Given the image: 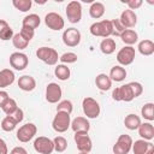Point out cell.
I'll return each instance as SVG.
<instances>
[{"mask_svg":"<svg viewBox=\"0 0 154 154\" xmlns=\"http://www.w3.org/2000/svg\"><path fill=\"white\" fill-rule=\"evenodd\" d=\"M141 116L148 122H153L154 120V103L153 102L144 103L141 108Z\"/></svg>","mask_w":154,"mask_h":154,"instance_id":"obj_32","label":"cell"},{"mask_svg":"<svg viewBox=\"0 0 154 154\" xmlns=\"http://www.w3.org/2000/svg\"><path fill=\"white\" fill-rule=\"evenodd\" d=\"M89 31L93 36L96 37H103L107 38L111 35H113V25H112V20L109 19H103L100 22H95L90 25Z\"/></svg>","mask_w":154,"mask_h":154,"instance_id":"obj_1","label":"cell"},{"mask_svg":"<svg viewBox=\"0 0 154 154\" xmlns=\"http://www.w3.org/2000/svg\"><path fill=\"white\" fill-rule=\"evenodd\" d=\"M77 59H78V57H77V54L73 53V52H67V53H64L63 55L59 57V60H60L64 65H66V64H73V63L77 61Z\"/></svg>","mask_w":154,"mask_h":154,"instance_id":"obj_39","label":"cell"},{"mask_svg":"<svg viewBox=\"0 0 154 154\" xmlns=\"http://www.w3.org/2000/svg\"><path fill=\"white\" fill-rule=\"evenodd\" d=\"M10 154H28V152L24 147H14V148H12Z\"/></svg>","mask_w":154,"mask_h":154,"instance_id":"obj_46","label":"cell"},{"mask_svg":"<svg viewBox=\"0 0 154 154\" xmlns=\"http://www.w3.org/2000/svg\"><path fill=\"white\" fill-rule=\"evenodd\" d=\"M12 5L20 12H28L32 6V1L31 0H12Z\"/></svg>","mask_w":154,"mask_h":154,"instance_id":"obj_35","label":"cell"},{"mask_svg":"<svg viewBox=\"0 0 154 154\" xmlns=\"http://www.w3.org/2000/svg\"><path fill=\"white\" fill-rule=\"evenodd\" d=\"M41 23V18L38 14L36 13H30L28 16H25L23 18V22H22V26H28V28H31V29H36Z\"/></svg>","mask_w":154,"mask_h":154,"instance_id":"obj_27","label":"cell"},{"mask_svg":"<svg viewBox=\"0 0 154 154\" xmlns=\"http://www.w3.org/2000/svg\"><path fill=\"white\" fill-rule=\"evenodd\" d=\"M103 13H105V5L102 2L95 1V2H93L90 5V7H89V14H90L91 18L99 19V18H101L103 16Z\"/></svg>","mask_w":154,"mask_h":154,"instance_id":"obj_29","label":"cell"},{"mask_svg":"<svg viewBox=\"0 0 154 154\" xmlns=\"http://www.w3.org/2000/svg\"><path fill=\"white\" fill-rule=\"evenodd\" d=\"M17 83H18L19 89H22L23 91H32L36 88L35 78L32 76H29V75H24V76L19 77Z\"/></svg>","mask_w":154,"mask_h":154,"instance_id":"obj_20","label":"cell"},{"mask_svg":"<svg viewBox=\"0 0 154 154\" xmlns=\"http://www.w3.org/2000/svg\"><path fill=\"white\" fill-rule=\"evenodd\" d=\"M1 109L4 111V113L6 114V116H13V113L18 109V105H17V101L14 100V99H12V97H10L6 102H5V105L1 107Z\"/></svg>","mask_w":154,"mask_h":154,"instance_id":"obj_34","label":"cell"},{"mask_svg":"<svg viewBox=\"0 0 154 154\" xmlns=\"http://www.w3.org/2000/svg\"><path fill=\"white\" fill-rule=\"evenodd\" d=\"M82 108H83L84 114L89 119H95V118H97L100 116V111H101L100 109V105L95 99H93L90 96H87V97L83 99Z\"/></svg>","mask_w":154,"mask_h":154,"instance_id":"obj_4","label":"cell"},{"mask_svg":"<svg viewBox=\"0 0 154 154\" xmlns=\"http://www.w3.org/2000/svg\"><path fill=\"white\" fill-rule=\"evenodd\" d=\"M53 143H54V150L58 152V153H63L67 148V141L63 136H57L53 140Z\"/></svg>","mask_w":154,"mask_h":154,"instance_id":"obj_36","label":"cell"},{"mask_svg":"<svg viewBox=\"0 0 154 154\" xmlns=\"http://www.w3.org/2000/svg\"><path fill=\"white\" fill-rule=\"evenodd\" d=\"M131 149L134 154H154V144L150 141L142 138L132 142Z\"/></svg>","mask_w":154,"mask_h":154,"instance_id":"obj_16","label":"cell"},{"mask_svg":"<svg viewBox=\"0 0 154 154\" xmlns=\"http://www.w3.org/2000/svg\"><path fill=\"white\" fill-rule=\"evenodd\" d=\"M120 38L126 46H132L138 41V35L134 29H125L120 34Z\"/></svg>","mask_w":154,"mask_h":154,"instance_id":"obj_23","label":"cell"},{"mask_svg":"<svg viewBox=\"0 0 154 154\" xmlns=\"http://www.w3.org/2000/svg\"><path fill=\"white\" fill-rule=\"evenodd\" d=\"M128 84H129V87H130V89L132 91L134 97H137L143 93V87H142V84L140 82H130Z\"/></svg>","mask_w":154,"mask_h":154,"instance_id":"obj_41","label":"cell"},{"mask_svg":"<svg viewBox=\"0 0 154 154\" xmlns=\"http://www.w3.org/2000/svg\"><path fill=\"white\" fill-rule=\"evenodd\" d=\"M36 132H37L36 125H35L34 123H26V124L22 125V126L17 130L16 136H17V140H18L19 142L26 143V142H29L30 140H32V138L35 137Z\"/></svg>","mask_w":154,"mask_h":154,"instance_id":"obj_5","label":"cell"},{"mask_svg":"<svg viewBox=\"0 0 154 154\" xmlns=\"http://www.w3.org/2000/svg\"><path fill=\"white\" fill-rule=\"evenodd\" d=\"M79 154H89V153H81V152H79Z\"/></svg>","mask_w":154,"mask_h":154,"instance_id":"obj_48","label":"cell"},{"mask_svg":"<svg viewBox=\"0 0 154 154\" xmlns=\"http://www.w3.org/2000/svg\"><path fill=\"white\" fill-rule=\"evenodd\" d=\"M14 72L10 69H4L0 71V89L1 88H7L14 82Z\"/></svg>","mask_w":154,"mask_h":154,"instance_id":"obj_21","label":"cell"},{"mask_svg":"<svg viewBox=\"0 0 154 154\" xmlns=\"http://www.w3.org/2000/svg\"><path fill=\"white\" fill-rule=\"evenodd\" d=\"M70 128L75 132H79V131L88 132L90 129V123H89L88 118H85V117H76L73 120H71Z\"/></svg>","mask_w":154,"mask_h":154,"instance_id":"obj_18","label":"cell"},{"mask_svg":"<svg viewBox=\"0 0 154 154\" xmlns=\"http://www.w3.org/2000/svg\"><path fill=\"white\" fill-rule=\"evenodd\" d=\"M137 130H138V135L141 136L142 140L152 141L154 138V126L150 122L141 123V125L138 126Z\"/></svg>","mask_w":154,"mask_h":154,"instance_id":"obj_19","label":"cell"},{"mask_svg":"<svg viewBox=\"0 0 154 154\" xmlns=\"http://www.w3.org/2000/svg\"><path fill=\"white\" fill-rule=\"evenodd\" d=\"M18 125L17 120L13 118V116H6L2 122H1V129L6 132H10V131H13L16 129V126Z\"/></svg>","mask_w":154,"mask_h":154,"instance_id":"obj_33","label":"cell"},{"mask_svg":"<svg viewBox=\"0 0 154 154\" xmlns=\"http://www.w3.org/2000/svg\"><path fill=\"white\" fill-rule=\"evenodd\" d=\"M137 49L142 55L149 57L154 53V42L152 40H142L138 42Z\"/></svg>","mask_w":154,"mask_h":154,"instance_id":"obj_25","label":"cell"},{"mask_svg":"<svg viewBox=\"0 0 154 154\" xmlns=\"http://www.w3.org/2000/svg\"><path fill=\"white\" fill-rule=\"evenodd\" d=\"M36 57L41 61H43L45 64L51 65V66L57 65V63L59 60L58 52L54 48H51V47H40V48H37Z\"/></svg>","mask_w":154,"mask_h":154,"instance_id":"obj_2","label":"cell"},{"mask_svg":"<svg viewBox=\"0 0 154 154\" xmlns=\"http://www.w3.org/2000/svg\"><path fill=\"white\" fill-rule=\"evenodd\" d=\"M71 125V117L69 113L65 112H57L52 120V128L57 132H65Z\"/></svg>","mask_w":154,"mask_h":154,"instance_id":"obj_3","label":"cell"},{"mask_svg":"<svg viewBox=\"0 0 154 154\" xmlns=\"http://www.w3.org/2000/svg\"><path fill=\"white\" fill-rule=\"evenodd\" d=\"M119 20L125 29H131V28H135L137 24V14L135 13V11H131L128 8L122 12Z\"/></svg>","mask_w":154,"mask_h":154,"instance_id":"obj_17","label":"cell"},{"mask_svg":"<svg viewBox=\"0 0 154 154\" xmlns=\"http://www.w3.org/2000/svg\"><path fill=\"white\" fill-rule=\"evenodd\" d=\"M82 38L81 31L76 28H67L63 32V42L67 47H76L79 45Z\"/></svg>","mask_w":154,"mask_h":154,"instance_id":"obj_11","label":"cell"},{"mask_svg":"<svg viewBox=\"0 0 154 154\" xmlns=\"http://www.w3.org/2000/svg\"><path fill=\"white\" fill-rule=\"evenodd\" d=\"M45 24L49 29L55 30V31H59V30L64 29L65 20H64V18L59 13H57V12H48L45 16Z\"/></svg>","mask_w":154,"mask_h":154,"instance_id":"obj_12","label":"cell"},{"mask_svg":"<svg viewBox=\"0 0 154 154\" xmlns=\"http://www.w3.org/2000/svg\"><path fill=\"white\" fill-rule=\"evenodd\" d=\"M112 99L114 101H125V102H130L132 101L135 97L132 95V91L129 87V84H123L120 87H117L116 89H113L112 91Z\"/></svg>","mask_w":154,"mask_h":154,"instance_id":"obj_13","label":"cell"},{"mask_svg":"<svg viewBox=\"0 0 154 154\" xmlns=\"http://www.w3.org/2000/svg\"><path fill=\"white\" fill-rule=\"evenodd\" d=\"M29 64V58L22 52H13L10 55V65L17 71H23Z\"/></svg>","mask_w":154,"mask_h":154,"instance_id":"obj_14","label":"cell"},{"mask_svg":"<svg viewBox=\"0 0 154 154\" xmlns=\"http://www.w3.org/2000/svg\"><path fill=\"white\" fill-rule=\"evenodd\" d=\"M95 85L101 90V91H107L112 87V81L106 73H99L95 77Z\"/></svg>","mask_w":154,"mask_h":154,"instance_id":"obj_22","label":"cell"},{"mask_svg":"<svg viewBox=\"0 0 154 154\" xmlns=\"http://www.w3.org/2000/svg\"><path fill=\"white\" fill-rule=\"evenodd\" d=\"M63 96V90L58 83L51 82L46 87V100L49 103H57L61 100Z\"/></svg>","mask_w":154,"mask_h":154,"instance_id":"obj_15","label":"cell"},{"mask_svg":"<svg viewBox=\"0 0 154 154\" xmlns=\"http://www.w3.org/2000/svg\"><path fill=\"white\" fill-rule=\"evenodd\" d=\"M112 25H113V35H114V36H120V34L125 30V28L122 25L119 18L112 19Z\"/></svg>","mask_w":154,"mask_h":154,"instance_id":"obj_42","label":"cell"},{"mask_svg":"<svg viewBox=\"0 0 154 154\" xmlns=\"http://www.w3.org/2000/svg\"><path fill=\"white\" fill-rule=\"evenodd\" d=\"M108 77L111 78V81H114V82H123L126 77V70L120 66V65H116L111 69L109 71V75Z\"/></svg>","mask_w":154,"mask_h":154,"instance_id":"obj_24","label":"cell"},{"mask_svg":"<svg viewBox=\"0 0 154 154\" xmlns=\"http://www.w3.org/2000/svg\"><path fill=\"white\" fill-rule=\"evenodd\" d=\"M73 140L76 142L77 149L81 153H89L93 148V142L88 135V132L84 131H79V132H75Z\"/></svg>","mask_w":154,"mask_h":154,"instance_id":"obj_9","label":"cell"},{"mask_svg":"<svg viewBox=\"0 0 154 154\" xmlns=\"http://www.w3.org/2000/svg\"><path fill=\"white\" fill-rule=\"evenodd\" d=\"M13 35L14 34H13V30L10 26V24L6 20L0 19V40H2V41L12 40Z\"/></svg>","mask_w":154,"mask_h":154,"instance_id":"obj_28","label":"cell"},{"mask_svg":"<svg viewBox=\"0 0 154 154\" xmlns=\"http://www.w3.org/2000/svg\"><path fill=\"white\" fill-rule=\"evenodd\" d=\"M136 57V51L132 46H125L120 48L117 53V61L120 66H128L134 63Z\"/></svg>","mask_w":154,"mask_h":154,"instance_id":"obj_7","label":"cell"},{"mask_svg":"<svg viewBox=\"0 0 154 154\" xmlns=\"http://www.w3.org/2000/svg\"><path fill=\"white\" fill-rule=\"evenodd\" d=\"M8 99H10L8 93H7V91H5V90H0V108L5 105V102H6Z\"/></svg>","mask_w":154,"mask_h":154,"instance_id":"obj_45","label":"cell"},{"mask_svg":"<svg viewBox=\"0 0 154 154\" xmlns=\"http://www.w3.org/2000/svg\"><path fill=\"white\" fill-rule=\"evenodd\" d=\"M13 118H14V119L17 120V123L19 124V123L23 120V118H24V112H23V109L18 107V109L13 113Z\"/></svg>","mask_w":154,"mask_h":154,"instance_id":"obj_44","label":"cell"},{"mask_svg":"<svg viewBox=\"0 0 154 154\" xmlns=\"http://www.w3.org/2000/svg\"><path fill=\"white\" fill-rule=\"evenodd\" d=\"M100 51L106 54V55H109L112 53H114L116 51V41L113 38H103L101 42H100Z\"/></svg>","mask_w":154,"mask_h":154,"instance_id":"obj_30","label":"cell"},{"mask_svg":"<svg viewBox=\"0 0 154 154\" xmlns=\"http://www.w3.org/2000/svg\"><path fill=\"white\" fill-rule=\"evenodd\" d=\"M54 75L60 81H66L70 78L71 76V71H70V67H67V65H64V64H59L55 66L54 69Z\"/></svg>","mask_w":154,"mask_h":154,"instance_id":"obj_31","label":"cell"},{"mask_svg":"<svg viewBox=\"0 0 154 154\" xmlns=\"http://www.w3.org/2000/svg\"><path fill=\"white\" fill-rule=\"evenodd\" d=\"M19 34H20V36H22L25 41L30 42V41L34 38V36H35V30L31 29V28H28V26H22Z\"/></svg>","mask_w":154,"mask_h":154,"instance_id":"obj_40","label":"cell"},{"mask_svg":"<svg viewBox=\"0 0 154 154\" xmlns=\"http://www.w3.org/2000/svg\"><path fill=\"white\" fill-rule=\"evenodd\" d=\"M72 111H73V105L70 100H61V101L58 102L57 112H65V113L71 114Z\"/></svg>","mask_w":154,"mask_h":154,"instance_id":"obj_37","label":"cell"},{"mask_svg":"<svg viewBox=\"0 0 154 154\" xmlns=\"http://www.w3.org/2000/svg\"><path fill=\"white\" fill-rule=\"evenodd\" d=\"M131 147H132V138L129 135L123 134L118 137L112 149L114 154H129Z\"/></svg>","mask_w":154,"mask_h":154,"instance_id":"obj_10","label":"cell"},{"mask_svg":"<svg viewBox=\"0 0 154 154\" xmlns=\"http://www.w3.org/2000/svg\"><path fill=\"white\" fill-rule=\"evenodd\" d=\"M66 17L67 20L72 24L79 23L82 19V5L79 1H70L66 6Z\"/></svg>","mask_w":154,"mask_h":154,"instance_id":"obj_6","label":"cell"},{"mask_svg":"<svg viewBox=\"0 0 154 154\" xmlns=\"http://www.w3.org/2000/svg\"><path fill=\"white\" fill-rule=\"evenodd\" d=\"M0 154H8L7 144L2 138H0Z\"/></svg>","mask_w":154,"mask_h":154,"instance_id":"obj_47","label":"cell"},{"mask_svg":"<svg viewBox=\"0 0 154 154\" xmlns=\"http://www.w3.org/2000/svg\"><path fill=\"white\" fill-rule=\"evenodd\" d=\"M34 149L40 154H52L54 152V143L53 140L46 136H38L34 141Z\"/></svg>","mask_w":154,"mask_h":154,"instance_id":"obj_8","label":"cell"},{"mask_svg":"<svg viewBox=\"0 0 154 154\" xmlns=\"http://www.w3.org/2000/svg\"><path fill=\"white\" fill-rule=\"evenodd\" d=\"M12 43H13V46H14L17 49H19V51H22V49L26 48V47H28V45H29V42H28V41H25V40L20 36V34H19V32L13 35V37H12Z\"/></svg>","mask_w":154,"mask_h":154,"instance_id":"obj_38","label":"cell"},{"mask_svg":"<svg viewBox=\"0 0 154 154\" xmlns=\"http://www.w3.org/2000/svg\"><path fill=\"white\" fill-rule=\"evenodd\" d=\"M142 4H143L142 0H129V1H126V5H128L129 10H131V11L140 8L142 6Z\"/></svg>","mask_w":154,"mask_h":154,"instance_id":"obj_43","label":"cell"},{"mask_svg":"<svg viewBox=\"0 0 154 154\" xmlns=\"http://www.w3.org/2000/svg\"><path fill=\"white\" fill-rule=\"evenodd\" d=\"M124 125L128 130H137L141 125V118L134 113H130L124 118Z\"/></svg>","mask_w":154,"mask_h":154,"instance_id":"obj_26","label":"cell"}]
</instances>
